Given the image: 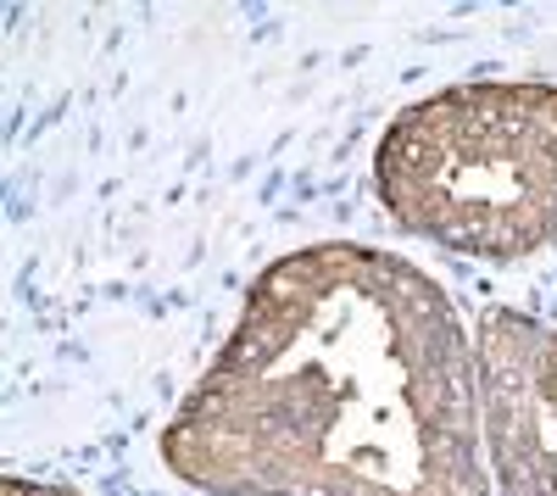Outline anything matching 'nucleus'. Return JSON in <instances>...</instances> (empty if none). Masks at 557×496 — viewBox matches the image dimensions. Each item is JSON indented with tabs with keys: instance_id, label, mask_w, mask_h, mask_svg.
<instances>
[{
	"instance_id": "f257e3e1",
	"label": "nucleus",
	"mask_w": 557,
	"mask_h": 496,
	"mask_svg": "<svg viewBox=\"0 0 557 496\" xmlns=\"http://www.w3.org/2000/svg\"><path fill=\"white\" fill-rule=\"evenodd\" d=\"M380 173L412 230L530 251L557 218V89H451L391 128Z\"/></svg>"
}]
</instances>
